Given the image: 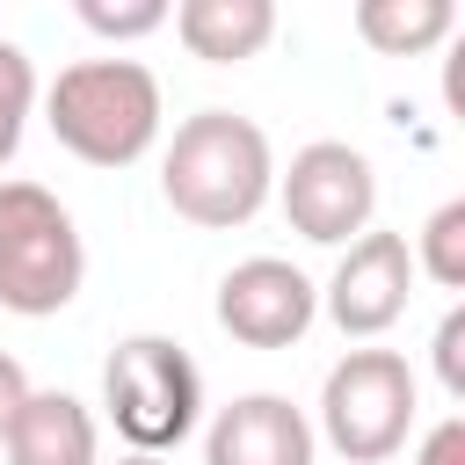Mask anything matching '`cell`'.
Wrapping results in <instances>:
<instances>
[{
	"instance_id": "cell-5",
	"label": "cell",
	"mask_w": 465,
	"mask_h": 465,
	"mask_svg": "<svg viewBox=\"0 0 465 465\" xmlns=\"http://www.w3.org/2000/svg\"><path fill=\"white\" fill-rule=\"evenodd\" d=\"M414 407H421V385L400 349H349L320 385L312 436H327V450H341L349 465H385L407 450Z\"/></svg>"
},
{
	"instance_id": "cell-12",
	"label": "cell",
	"mask_w": 465,
	"mask_h": 465,
	"mask_svg": "<svg viewBox=\"0 0 465 465\" xmlns=\"http://www.w3.org/2000/svg\"><path fill=\"white\" fill-rule=\"evenodd\" d=\"M458 29V0H356V36L378 58H429Z\"/></svg>"
},
{
	"instance_id": "cell-10",
	"label": "cell",
	"mask_w": 465,
	"mask_h": 465,
	"mask_svg": "<svg viewBox=\"0 0 465 465\" xmlns=\"http://www.w3.org/2000/svg\"><path fill=\"white\" fill-rule=\"evenodd\" d=\"M0 458L7 465H102V429L73 392L29 385V400L15 407V421L0 436Z\"/></svg>"
},
{
	"instance_id": "cell-4",
	"label": "cell",
	"mask_w": 465,
	"mask_h": 465,
	"mask_svg": "<svg viewBox=\"0 0 465 465\" xmlns=\"http://www.w3.org/2000/svg\"><path fill=\"white\" fill-rule=\"evenodd\" d=\"M102 407H109V421H116V436H124L131 450L167 458V450H182V443L196 436V421H203V378H196V363H189L182 341H167V334H131V341H116L109 363H102Z\"/></svg>"
},
{
	"instance_id": "cell-17",
	"label": "cell",
	"mask_w": 465,
	"mask_h": 465,
	"mask_svg": "<svg viewBox=\"0 0 465 465\" xmlns=\"http://www.w3.org/2000/svg\"><path fill=\"white\" fill-rule=\"evenodd\" d=\"M414 465H465V421H458V414H443V421L421 436Z\"/></svg>"
},
{
	"instance_id": "cell-3",
	"label": "cell",
	"mask_w": 465,
	"mask_h": 465,
	"mask_svg": "<svg viewBox=\"0 0 465 465\" xmlns=\"http://www.w3.org/2000/svg\"><path fill=\"white\" fill-rule=\"evenodd\" d=\"M87 283V240L44 182H0V305L51 320Z\"/></svg>"
},
{
	"instance_id": "cell-19",
	"label": "cell",
	"mask_w": 465,
	"mask_h": 465,
	"mask_svg": "<svg viewBox=\"0 0 465 465\" xmlns=\"http://www.w3.org/2000/svg\"><path fill=\"white\" fill-rule=\"evenodd\" d=\"M116 465H167V458H153V450H124Z\"/></svg>"
},
{
	"instance_id": "cell-7",
	"label": "cell",
	"mask_w": 465,
	"mask_h": 465,
	"mask_svg": "<svg viewBox=\"0 0 465 465\" xmlns=\"http://www.w3.org/2000/svg\"><path fill=\"white\" fill-rule=\"evenodd\" d=\"M407 298H414V247H407V232H385V225H363L320 291L327 320L349 341H378L407 312Z\"/></svg>"
},
{
	"instance_id": "cell-9",
	"label": "cell",
	"mask_w": 465,
	"mask_h": 465,
	"mask_svg": "<svg viewBox=\"0 0 465 465\" xmlns=\"http://www.w3.org/2000/svg\"><path fill=\"white\" fill-rule=\"evenodd\" d=\"M320 436L283 392H240L203 429V465H312Z\"/></svg>"
},
{
	"instance_id": "cell-6",
	"label": "cell",
	"mask_w": 465,
	"mask_h": 465,
	"mask_svg": "<svg viewBox=\"0 0 465 465\" xmlns=\"http://www.w3.org/2000/svg\"><path fill=\"white\" fill-rule=\"evenodd\" d=\"M276 203L291 218L298 240L312 247H349L371 218H378V167L349 145V138H312L291 153V167L276 174Z\"/></svg>"
},
{
	"instance_id": "cell-13",
	"label": "cell",
	"mask_w": 465,
	"mask_h": 465,
	"mask_svg": "<svg viewBox=\"0 0 465 465\" xmlns=\"http://www.w3.org/2000/svg\"><path fill=\"white\" fill-rule=\"evenodd\" d=\"M414 276H429L443 291H465V196H450V203L429 211L421 247H414Z\"/></svg>"
},
{
	"instance_id": "cell-14",
	"label": "cell",
	"mask_w": 465,
	"mask_h": 465,
	"mask_svg": "<svg viewBox=\"0 0 465 465\" xmlns=\"http://www.w3.org/2000/svg\"><path fill=\"white\" fill-rule=\"evenodd\" d=\"M29 109H36V65L22 44L0 36V167L22 153V131H29Z\"/></svg>"
},
{
	"instance_id": "cell-1",
	"label": "cell",
	"mask_w": 465,
	"mask_h": 465,
	"mask_svg": "<svg viewBox=\"0 0 465 465\" xmlns=\"http://www.w3.org/2000/svg\"><path fill=\"white\" fill-rule=\"evenodd\" d=\"M160 196L174 218L203 225V232H232L247 225L269 196H276V153L269 131L240 109H196L174 124L167 160H160Z\"/></svg>"
},
{
	"instance_id": "cell-2",
	"label": "cell",
	"mask_w": 465,
	"mask_h": 465,
	"mask_svg": "<svg viewBox=\"0 0 465 465\" xmlns=\"http://www.w3.org/2000/svg\"><path fill=\"white\" fill-rule=\"evenodd\" d=\"M160 80L138 58H80L44 87V124L51 138L87 160V167H131L160 138Z\"/></svg>"
},
{
	"instance_id": "cell-16",
	"label": "cell",
	"mask_w": 465,
	"mask_h": 465,
	"mask_svg": "<svg viewBox=\"0 0 465 465\" xmlns=\"http://www.w3.org/2000/svg\"><path fill=\"white\" fill-rule=\"evenodd\" d=\"M436 378H443L450 400H465V305H450L443 327H436Z\"/></svg>"
},
{
	"instance_id": "cell-8",
	"label": "cell",
	"mask_w": 465,
	"mask_h": 465,
	"mask_svg": "<svg viewBox=\"0 0 465 465\" xmlns=\"http://www.w3.org/2000/svg\"><path fill=\"white\" fill-rule=\"evenodd\" d=\"M320 320V291L283 254H247L218 276V327L240 349H291Z\"/></svg>"
},
{
	"instance_id": "cell-18",
	"label": "cell",
	"mask_w": 465,
	"mask_h": 465,
	"mask_svg": "<svg viewBox=\"0 0 465 465\" xmlns=\"http://www.w3.org/2000/svg\"><path fill=\"white\" fill-rule=\"evenodd\" d=\"M22 400H29V371L0 349V436H7V421H15V407H22Z\"/></svg>"
},
{
	"instance_id": "cell-11",
	"label": "cell",
	"mask_w": 465,
	"mask_h": 465,
	"mask_svg": "<svg viewBox=\"0 0 465 465\" xmlns=\"http://www.w3.org/2000/svg\"><path fill=\"white\" fill-rule=\"evenodd\" d=\"M167 22L203 65H247L276 44V0H174Z\"/></svg>"
},
{
	"instance_id": "cell-15",
	"label": "cell",
	"mask_w": 465,
	"mask_h": 465,
	"mask_svg": "<svg viewBox=\"0 0 465 465\" xmlns=\"http://www.w3.org/2000/svg\"><path fill=\"white\" fill-rule=\"evenodd\" d=\"M73 15H80L102 44H138V36L167 29L174 0H73Z\"/></svg>"
}]
</instances>
